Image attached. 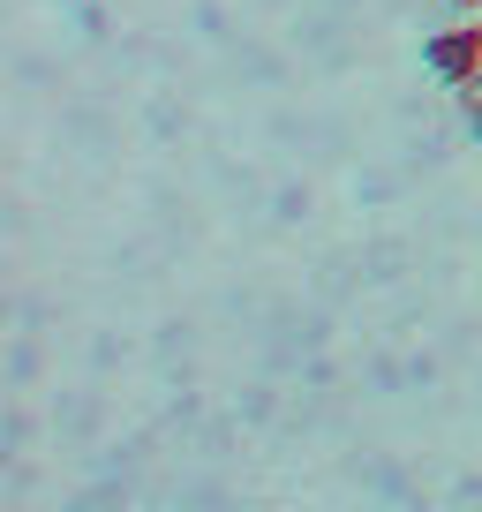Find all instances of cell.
<instances>
[{"label":"cell","mask_w":482,"mask_h":512,"mask_svg":"<svg viewBox=\"0 0 482 512\" xmlns=\"http://www.w3.org/2000/svg\"><path fill=\"white\" fill-rule=\"evenodd\" d=\"M422 68H430L445 91H467L482 76V23H452V31L422 38Z\"/></svg>","instance_id":"obj_1"},{"label":"cell","mask_w":482,"mask_h":512,"mask_svg":"<svg viewBox=\"0 0 482 512\" xmlns=\"http://www.w3.org/2000/svg\"><path fill=\"white\" fill-rule=\"evenodd\" d=\"M452 8H460V16H482V0H452Z\"/></svg>","instance_id":"obj_3"},{"label":"cell","mask_w":482,"mask_h":512,"mask_svg":"<svg viewBox=\"0 0 482 512\" xmlns=\"http://www.w3.org/2000/svg\"><path fill=\"white\" fill-rule=\"evenodd\" d=\"M460 121H467V136L482 144V76H475V83L460 91Z\"/></svg>","instance_id":"obj_2"}]
</instances>
